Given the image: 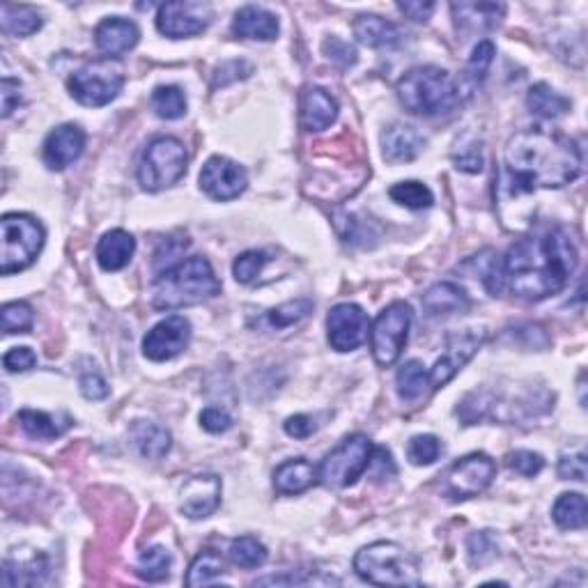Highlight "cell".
<instances>
[{
  "label": "cell",
  "instance_id": "obj_1",
  "mask_svg": "<svg viewBox=\"0 0 588 588\" xmlns=\"http://www.w3.org/2000/svg\"><path fill=\"white\" fill-rule=\"evenodd\" d=\"M577 262L572 237L563 228H552L510 246L506 258L492 260L483 281L494 297L508 290L517 299L543 301L566 288Z\"/></svg>",
  "mask_w": 588,
  "mask_h": 588
},
{
  "label": "cell",
  "instance_id": "obj_2",
  "mask_svg": "<svg viewBox=\"0 0 588 588\" xmlns=\"http://www.w3.org/2000/svg\"><path fill=\"white\" fill-rule=\"evenodd\" d=\"M584 157L572 138L545 129H524L508 138L504 177L508 196L561 189L582 175Z\"/></svg>",
  "mask_w": 588,
  "mask_h": 588
},
{
  "label": "cell",
  "instance_id": "obj_3",
  "mask_svg": "<svg viewBox=\"0 0 588 588\" xmlns=\"http://www.w3.org/2000/svg\"><path fill=\"white\" fill-rule=\"evenodd\" d=\"M221 294V281L216 278L210 260L203 255L177 262L154 283V308L175 311V308L198 306Z\"/></svg>",
  "mask_w": 588,
  "mask_h": 588
},
{
  "label": "cell",
  "instance_id": "obj_4",
  "mask_svg": "<svg viewBox=\"0 0 588 588\" xmlns=\"http://www.w3.org/2000/svg\"><path fill=\"white\" fill-rule=\"evenodd\" d=\"M396 92L405 111L425 118L446 115L460 104V85L446 69L432 65L409 69L398 81Z\"/></svg>",
  "mask_w": 588,
  "mask_h": 588
},
{
  "label": "cell",
  "instance_id": "obj_5",
  "mask_svg": "<svg viewBox=\"0 0 588 588\" xmlns=\"http://www.w3.org/2000/svg\"><path fill=\"white\" fill-rule=\"evenodd\" d=\"M354 570L363 582L375 586H421L419 561L391 540L363 547L354 556Z\"/></svg>",
  "mask_w": 588,
  "mask_h": 588
},
{
  "label": "cell",
  "instance_id": "obj_6",
  "mask_svg": "<svg viewBox=\"0 0 588 588\" xmlns=\"http://www.w3.org/2000/svg\"><path fill=\"white\" fill-rule=\"evenodd\" d=\"M46 232L30 214H5L0 219V274L12 276L28 269L44 249Z\"/></svg>",
  "mask_w": 588,
  "mask_h": 588
},
{
  "label": "cell",
  "instance_id": "obj_7",
  "mask_svg": "<svg viewBox=\"0 0 588 588\" xmlns=\"http://www.w3.org/2000/svg\"><path fill=\"white\" fill-rule=\"evenodd\" d=\"M189 154L182 141L173 136H159L145 147L138 161V182L150 193L173 187L187 175Z\"/></svg>",
  "mask_w": 588,
  "mask_h": 588
},
{
  "label": "cell",
  "instance_id": "obj_8",
  "mask_svg": "<svg viewBox=\"0 0 588 588\" xmlns=\"http://www.w3.org/2000/svg\"><path fill=\"white\" fill-rule=\"evenodd\" d=\"M122 88H125V69L111 58L83 65L67 79L69 95L90 108L111 104Z\"/></svg>",
  "mask_w": 588,
  "mask_h": 588
},
{
  "label": "cell",
  "instance_id": "obj_9",
  "mask_svg": "<svg viewBox=\"0 0 588 588\" xmlns=\"http://www.w3.org/2000/svg\"><path fill=\"white\" fill-rule=\"evenodd\" d=\"M412 322L414 311L405 301H393L375 317L373 327H370V350H373L377 366H393L400 359Z\"/></svg>",
  "mask_w": 588,
  "mask_h": 588
},
{
  "label": "cell",
  "instance_id": "obj_10",
  "mask_svg": "<svg viewBox=\"0 0 588 588\" xmlns=\"http://www.w3.org/2000/svg\"><path fill=\"white\" fill-rule=\"evenodd\" d=\"M373 451H375L373 441H370L366 435L345 437L334 451L322 460L320 469H317L320 483H324L327 487H336V490H343V487L354 485L357 483V478L363 476V471H368Z\"/></svg>",
  "mask_w": 588,
  "mask_h": 588
},
{
  "label": "cell",
  "instance_id": "obj_11",
  "mask_svg": "<svg viewBox=\"0 0 588 588\" xmlns=\"http://www.w3.org/2000/svg\"><path fill=\"white\" fill-rule=\"evenodd\" d=\"M494 476H497V464L490 455L471 453L448 469L444 492L453 501L478 497L492 485Z\"/></svg>",
  "mask_w": 588,
  "mask_h": 588
},
{
  "label": "cell",
  "instance_id": "obj_12",
  "mask_svg": "<svg viewBox=\"0 0 588 588\" xmlns=\"http://www.w3.org/2000/svg\"><path fill=\"white\" fill-rule=\"evenodd\" d=\"M246 187H249V175L244 166L228 157H210L200 170V189L219 203L239 198Z\"/></svg>",
  "mask_w": 588,
  "mask_h": 588
},
{
  "label": "cell",
  "instance_id": "obj_13",
  "mask_svg": "<svg viewBox=\"0 0 588 588\" xmlns=\"http://www.w3.org/2000/svg\"><path fill=\"white\" fill-rule=\"evenodd\" d=\"M191 322L184 315H170L147 331L143 338V354L150 361H170L189 347Z\"/></svg>",
  "mask_w": 588,
  "mask_h": 588
},
{
  "label": "cell",
  "instance_id": "obj_14",
  "mask_svg": "<svg viewBox=\"0 0 588 588\" xmlns=\"http://www.w3.org/2000/svg\"><path fill=\"white\" fill-rule=\"evenodd\" d=\"M327 338L336 352H354L368 340V317L357 304H336L327 315Z\"/></svg>",
  "mask_w": 588,
  "mask_h": 588
},
{
  "label": "cell",
  "instance_id": "obj_15",
  "mask_svg": "<svg viewBox=\"0 0 588 588\" xmlns=\"http://www.w3.org/2000/svg\"><path fill=\"white\" fill-rule=\"evenodd\" d=\"M212 12L200 3H166L157 12V30L170 40H184L205 33L210 26Z\"/></svg>",
  "mask_w": 588,
  "mask_h": 588
},
{
  "label": "cell",
  "instance_id": "obj_16",
  "mask_svg": "<svg viewBox=\"0 0 588 588\" xmlns=\"http://www.w3.org/2000/svg\"><path fill=\"white\" fill-rule=\"evenodd\" d=\"M483 340H485V334L476 329H469L464 331V334H455L448 338L444 354L437 359L435 368L430 370L432 391H437L441 389V386L451 382V379L458 375L460 370L471 361V357L478 352V347L483 345Z\"/></svg>",
  "mask_w": 588,
  "mask_h": 588
},
{
  "label": "cell",
  "instance_id": "obj_17",
  "mask_svg": "<svg viewBox=\"0 0 588 588\" xmlns=\"http://www.w3.org/2000/svg\"><path fill=\"white\" fill-rule=\"evenodd\" d=\"M221 478L214 474H198L191 476L187 483L182 485V501L180 510L189 520H205L216 513V508L221 506Z\"/></svg>",
  "mask_w": 588,
  "mask_h": 588
},
{
  "label": "cell",
  "instance_id": "obj_18",
  "mask_svg": "<svg viewBox=\"0 0 588 588\" xmlns=\"http://www.w3.org/2000/svg\"><path fill=\"white\" fill-rule=\"evenodd\" d=\"M85 150V131L79 125H60L46 136L42 159L49 170H65L81 157Z\"/></svg>",
  "mask_w": 588,
  "mask_h": 588
},
{
  "label": "cell",
  "instance_id": "obj_19",
  "mask_svg": "<svg viewBox=\"0 0 588 588\" xmlns=\"http://www.w3.org/2000/svg\"><path fill=\"white\" fill-rule=\"evenodd\" d=\"M138 40H141V30L134 21L125 17H108L99 23L95 30V44L97 49L104 53L106 58H120L136 49Z\"/></svg>",
  "mask_w": 588,
  "mask_h": 588
},
{
  "label": "cell",
  "instance_id": "obj_20",
  "mask_svg": "<svg viewBox=\"0 0 588 588\" xmlns=\"http://www.w3.org/2000/svg\"><path fill=\"white\" fill-rule=\"evenodd\" d=\"M425 147V138L412 125L393 122L382 134V154L389 164H409Z\"/></svg>",
  "mask_w": 588,
  "mask_h": 588
},
{
  "label": "cell",
  "instance_id": "obj_21",
  "mask_svg": "<svg viewBox=\"0 0 588 588\" xmlns=\"http://www.w3.org/2000/svg\"><path fill=\"white\" fill-rule=\"evenodd\" d=\"M455 26L462 33H487L497 28L504 19L506 5L501 3H453L451 5Z\"/></svg>",
  "mask_w": 588,
  "mask_h": 588
},
{
  "label": "cell",
  "instance_id": "obj_22",
  "mask_svg": "<svg viewBox=\"0 0 588 588\" xmlns=\"http://www.w3.org/2000/svg\"><path fill=\"white\" fill-rule=\"evenodd\" d=\"M301 127L306 131H324L338 118V102L324 88H306L301 95Z\"/></svg>",
  "mask_w": 588,
  "mask_h": 588
},
{
  "label": "cell",
  "instance_id": "obj_23",
  "mask_svg": "<svg viewBox=\"0 0 588 588\" xmlns=\"http://www.w3.org/2000/svg\"><path fill=\"white\" fill-rule=\"evenodd\" d=\"M278 19L265 7L246 5L242 10H237L235 19H232V33L244 40H260V42H272L278 37Z\"/></svg>",
  "mask_w": 588,
  "mask_h": 588
},
{
  "label": "cell",
  "instance_id": "obj_24",
  "mask_svg": "<svg viewBox=\"0 0 588 588\" xmlns=\"http://www.w3.org/2000/svg\"><path fill=\"white\" fill-rule=\"evenodd\" d=\"M136 253V239L127 230H111L99 239L97 262L104 272H120L125 269Z\"/></svg>",
  "mask_w": 588,
  "mask_h": 588
},
{
  "label": "cell",
  "instance_id": "obj_25",
  "mask_svg": "<svg viewBox=\"0 0 588 588\" xmlns=\"http://www.w3.org/2000/svg\"><path fill=\"white\" fill-rule=\"evenodd\" d=\"M320 481L317 469L306 458H294L283 462L281 467L274 471V490L283 497H292V494H301Z\"/></svg>",
  "mask_w": 588,
  "mask_h": 588
},
{
  "label": "cell",
  "instance_id": "obj_26",
  "mask_svg": "<svg viewBox=\"0 0 588 588\" xmlns=\"http://www.w3.org/2000/svg\"><path fill=\"white\" fill-rule=\"evenodd\" d=\"M354 37L363 46H370V49H386V46H398L402 42V30L393 21H386L382 17H375V14H361V17L354 21Z\"/></svg>",
  "mask_w": 588,
  "mask_h": 588
},
{
  "label": "cell",
  "instance_id": "obj_27",
  "mask_svg": "<svg viewBox=\"0 0 588 588\" xmlns=\"http://www.w3.org/2000/svg\"><path fill=\"white\" fill-rule=\"evenodd\" d=\"M423 308L435 317L464 313L469 308V294L458 283L441 281L425 290Z\"/></svg>",
  "mask_w": 588,
  "mask_h": 588
},
{
  "label": "cell",
  "instance_id": "obj_28",
  "mask_svg": "<svg viewBox=\"0 0 588 588\" xmlns=\"http://www.w3.org/2000/svg\"><path fill=\"white\" fill-rule=\"evenodd\" d=\"M129 437L136 444L138 453L147 460H164L170 451V446H173L170 432L166 428H161L159 423H152V421H136L134 425H131Z\"/></svg>",
  "mask_w": 588,
  "mask_h": 588
},
{
  "label": "cell",
  "instance_id": "obj_29",
  "mask_svg": "<svg viewBox=\"0 0 588 588\" xmlns=\"http://www.w3.org/2000/svg\"><path fill=\"white\" fill-rule=\"evenodd\" d=\"M49 575V561L44 554H33L30 559L7 556L3 563V586H37Z\"/></svg>",
  "mask_w": 588,
  "mask_h": 588
},
{
  "label": "cell",
  "instance_id": "obj_30",
  "mask_svg": "<svg viewBox=\"0 0 588 588\" xmlns=\"http://www.w3.org/2000/svg\"><path fill=\"white\" fill-rule=\"evenodd\" d=\"M17 421L28 437L44 439V441L63 437L65 432L72 428V419H69V416H65V419L60 421L58 416L37 412V409H21V412L17 414Z\"/></svg>",
  "mask_w": 588,
  "mask_h": 588
},
{
  "label": "cell",
  "instance_id": "obj_31",
  "mask_svg": "<svg viewBox=\"0 0 588 588\" xmlns=\"http://www.w3.org/2000/svg\"><path fill=\"white\" fill-rule=\"evenodd\" d=\"M42 14L30 5L3 3L0 7V28L5 35L28 37L42 28Z\"/></svg>",
  "mask_w": 588,
  "mask_h": 588
},
{
  "label": "cell",
  "instance_id": "obj_32",
  "mask_svg": "<svg viewBox=\"0 0 588 588\" xmlns=\"http://www.w3.org/2000/svg\"><path fill=\"white\" fill-rule=\"evenodd\" d=\"M586 515H588V506L584 494L579 492H566L556 499V504L552 508V517L559 529L563 531H577L584 529L586 526Z\"/></svg>",
  "mask_w": 588,
  "mask_h": 588
},
{
  "label": "cell",
  "instance_id": "obj_33",
  "mask_svg": "<svg viewBox=\"0 0 588 588\" xmlns=\"http://www.w3.org/2000/svg\"><path fill=\"white\" fill-rule=\"evenodd\" d=\"M428 386H430V373L425 370V366L421 361L412 359L398 370L396 391H398V396L405 402L421 400L425 393H428ZM430 389H432V386H430Z\"/></svg>",
  "mask_w": 588,
  "mask_h": 588
},
{
  "label": "cell",
  "instance_id": "obj_34",
  "mask_svg": "<svg viewBox=\"0 0 588 588\" xmlns=\"http://www.w3.org/2000/svg\"><path fill=\"white\" fill-rule=\"evenodd\" d=\"M526 104H529L531 113L540 115V118L554 120L561 118L570 111V99L559 95L554 88H549L547 83H538L529 90V97H526Z\"/></svg>",
  "mask_w": 588,
  "mask_h": 588
},
{
  "label": "cell",
  "instance_id": "obj_35",
  "mask_svg": "<svg viewBox=\"0 0 588 588\" xmlns=\"http://www.w3.org/2000/svg\"><path fill=\"white\" fill-rule=\"evenodd\" d=\"M311 311H313V301L308 297H301V299L288 301V304L276 306L272 308V311H267L260 317V324H265V327H269L272 331H281V329L292 327V324H299Z\"/></svg>",
  "mask_w": 588,
  "mask_h": 588
},
{
  "label": "cell",
  "instance_id": "obj_36",
  "mask_svg": "<svg viewBox=\"0 0 588 588\" xmlns=\"http://www.w3.org/2000/svg\"><path fill=\"white\" fill-rule=\"evenodd\" d=\"M150 104L161 120H180L187 113V95L177 85H159V88H154Z\"/></svg>",
  "mask_w": 588,
  "mask_h": 588
},
{
  "label": "cell",
  "instance_id": "obj_37",
  "mask_svg": "<svg viewBox=\"0 0 588 588\" xmlns=\"http://www.w3.org/2000/svg\"><path fill=\"white\" fill-rule=\"evenodd\" d=\"M170 563H173V556L166 547L161 545H154V547H147L138 556V563H136V575L145 579V582H164L170 572Z\"/></svg>",
  "mask_w": 588,
  "mask_h": 588
},
{
  "label": "cell",
  "instance_id": "obj_38",
  "mask_svg": "<svg viewBox=\"0 0 588 588\" xmlns=\"http://www.w3.org/2000/svg\"><path fill=\"white\" fill-rule=\"evenodd\" d=\"M228 556H230V561L235 563L237 568L253 570V568L265 566L269 552H267V547L262 545L258 538L242 536V538L232 540L230 549H228Z\"/></svg>",
  "mask_w": 588,
  "mask_h": 588
},
{
  "label": "cell",
  "instance_id": "obj_39",
  "mask_svg": "<svg viewBox=\"0 0 588 588\" xmlns=\"http://www.w3.org/2000/svg\"><path fill=\"white\" fill-rule=\"evenodd\" d=\"M223 572H226V566H223V559L214 549H205L200 552L196 559L191 561L187 577H184V584L187 586H205L212 584L214 579H219Z\"/></svg>",
  "mask_w": 588,
  "mask_h": 588
},
{
  "label": "cell",
  "instance_id": "obj_40",
  "mask_svg": "<svg viewBox=\"0 0 588 588\" xmlns=\"http://www.w3.org/2000/svg\"><path fill=\"white\" fill-rule=\"evenodd\" d=\"M389 196L393 203H398L402 207H407V210H428L435 203V196H432V191L425 187L423 182H416V180H407V182H398L393 184L389 189Z\"/></svg>",
  "mask_w": 588,
  "mask_h": 588
},
{
  "label": "cell",
  "instance_id": "obj_41",
  "mask_svg": "<svg viewBox=\"0 0 588 588\" xmlns=\"http://www.w3.org/2000/svg\"><path fill=\"white\" fill-rule=\"evenodd\" d=\"M35 324V311L28 301H10L3 306V331L7 336L28 334Z\"/></svg>",
  "mask_w": 588,
  "mask_h": 588
},
{
  "label": "cell",
  "instance_id": "obj_42",
  "mask_svg": "<svg viewBox=\"0 0 588 588\" xmlns=\"http://www.w3.org/2000/svg\"><path fill=\"white\" fill-rule=\"evenodd\" d=\"M494 56H497V49H494V44L490 40H483L474 46V51H471V58L467 63V69H464V74H467V81L474 85H481L487 76V69L494 63Z\"/></svg>",
  "mask_w": 588,
  "mask_h": 588
},
{
  "label": "cell",
  "instance_id": "obj_43",
  "mask_svg": "<svg viewBox=\"0 0 588 588\" xmlns=\"http://www.w3.org/2000/svg\"><path fill=\"white\" fill-rule=\"evenodd\" d=\"M269 262V255L265 251H246L239 255V258L232 262V276H235L237 283L251 285L258 281L262 269Z\"/></svg>",
  "mask_w": 588,
  "mask_h": 588
},
{
  "label": "cell",
  "instance_id": "obj_44",
  "mask_svg": "<svg viewBox=\"0 0 588 588\" xmlns=\"http://www.w3.org/2000/svg\"><path fill=\"white\" fill-rule=\"evenodd\" d=\"M441 455V441L435 435H416L407 444V458L416 467H428Z\"/></svg>",
  "mask_w": 588,
  "mask_h": 588
},
{
  "label": "cell",
  "instance_id": "obj_45",
  "mask_svg": "<svg viewBox=\"0 0 588 588\" xmlns=\"http://www.w3.org/2000/svg\"><path fill=\"white\" fill-rule=\"evenodd\" d=\"M322 53L340 69H350L352 65H357V49L350 42L340 40V37H327L322 44Z\"/></svg>",
  "mask_w": 588,
  "mask_h": 588
},
{
  "label": "cell",
  "instance_id": "obj_46",
  "mask_svg": "<svg viewBox=\"0 0 588 588\" xmlns=\"http://www.w3.org/2000/svg\"><path fill=\"white\" fill-rule=\"evenodd\" d=\"M559 478L561 481H586V451L577 446V451L563 453L559 458Z\"/></svg>",
  "mask_w": 588,
  "mask_h": 588
},
{
  "label": "cell",
  "instance_id": "obj_47",
  "mask_svg": "<svg viewBox=\"0 0 588 588\" xmlns=\"http://www.w3.org/2000/svg\"><path fill=\"white\" fill-rule=\"evenodd\" d=\"M453 161H455V168L462 170V173H481L485 164L481 143H471V145L460 143L453 150Z\"/></svg>",
  "mask_w": 588,
  "mask_h": 588
},
{
  "label": "cell",
  "instance_id": "obj_48",
  "mask_svg": "<svg viewBox=\"0 0 588 588\" xmlns=\"http://www.w3.org/2000/svg\"><path fill=\"white\" fill-rule=\"evenodd\" d=\"M506 462H508V467L515 471V474L526 476V478L538 476L540 471L545 469V458L540 453H533V451H513V453H508Z\"/></svg>",
  "mask_w": 588,
  "mask_h": 588
},
{
  "label": "cell",
  "instance_id": "obj_49",
  "mask_svg": "<svg viewBox=\"0 0 588 588\" xmlns=\"http://www.w3.org/2000/svg\"><path fill=\"white\" fill-rule=\"evenodd\" d=\"M35 363L37 354L30 347H12L3 357V366L7 373H26V370L35 368Z\"/></svg>",
  "mask_w": 588,
  "mask_h": 588
},
{
  "label": "cell",
  "instance_id": "obj_50",
  "mask_svg": "<svg viewBox=\"0 0 588 588\" xmlns=\"http://www.w3.org/2000/svg\"><path fill=\"white\" fill-rule=\"evenodd\" d=\"M79 386H81V393L88 400H104L111 389H108L106 379L97 373V370H85L79 379Z\"/></svg>",
  "mask_w": 588,
  "mask_h": 588
},
{
  "label": "cell",
  "instance_id": "obj_51",
  "mask_svg": "<svg viewBox=\"0 0 588 588\" xmlns=\"http://www.w3.org/2000/svg\"><path fill=\"white\" fill-rule=\"evenodd\" d=\"M249 74H253V67L249 63H244V60H230V63H223L219 69H216L214 85L219 88V85H228L232 81L246 79Z\"/></svg>",
  "mask_w": 588,
  "mask_h": 588
},
{
  "label": "cell",
  "instance_id": "obj_52",
  "mask_svg": "<svg viewBox=\"0 0 588 588\" xmlns=\"http://www.w3.org/2000/svg\"><path fill=\"white\" fill-rule=\"evenodd\" d=\"M200 425L207 432H212V435H221V432H228L232 428V416L219 407H207L200 414Z\"/></svg>",
  "mask_w": 588,
  "mask_h": 588
},
{
  "label": "cell",
  "instance_id": "obj_53",
  "mask_svg": "<svg viewBox=\"0 0 588 588\" xmlns=\"http://www.w3.org/2000/svg\"><path fill=\"white\" fill-rule=\"evenodd\" d=\"M368 471L373 474V478H377V481H384V478L396 476V464H393L391 453L382 446L375 448L373 458H370V464H368Z\"/></svg>",
  "mask_w": 588,
  "mask_h": 588
},
{
  "label": "cell",
  "instance_id": "obj_54",
  "mask_svg": "<svg viewBox=\"0 0 588 588\" xmlns=\"http://www.w3.org/2000/svg\"><path fill=\"white\" fill-rule=\"evenodd\" d=\"M0 102H3V118H10L14 108L21 104V83L17 79L5 76L0 83Z\"/></svg>",
  "mask_w": 588,
  "mask_h": 588
},
{
  "label": "cell",
  "instance_id": "obj_55",
  "mask_svg": "<svg viewBox=\"0 0 588 588\" xmlns=\"http://www.w3.org/2000/svg\"><path fill=\"white\" fill-rule=\"evenodd\" d=\"M467 549H469V559L474 563H483L492 556V538L487 536V531H481V533H474V536L469 538L467 543Z\"/></svg>",
  "mask_w": 588,
  "mask_h": 588
},
{
  "label": "cell",
  "instance_id": "obj_56",
  "mask_svg": "<svg viewBox=\"0 0 588 588\" xmlns=\"http://www.w3.org/2000/svg\"><path fill=\"white\" fill-rule=\"evenodd\" d=\"M283 428L294 439H306V437H311L313 432L317 430V425H315V421L311 419V416L294 414V416H290L288 421L283 423Z\"/></svg>",
  "mask_w": 588,
  "mask_h": 588
},
{
  "label": "cell",
  "instance_id": "obj_57",
  "mask_svg": "<svg viewBox=\"0 0 588 588\" xmlns=\"http://www.w3.org/2000/svg\"><path fill=\"white\" fill-rule=\"evenodd\" d=\"M398 10L405 14L407 19L412 21H428L432 17V12H435V3H430V0H405V3H398Z\"/></svg>",
  "mask_w": 588,
  "mask_h": 588
}]
</instances>
